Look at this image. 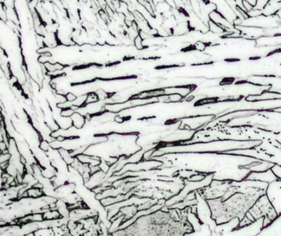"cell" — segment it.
<instances>
[{"mask_svg": "<svg viewBox=\"0 0 281 236\" xmlns=\"http://www.w3.org/2000/svg\"><path fill=\"white\" fill-rule=\"evenodd\" d=\"M247 14H248V17H257L259 16L262 15V11L259 10L257 8H253L252 10L248 11Z\"/></svg>", "mask_w": 281, "mask_h": 236, "instance_id": "8", "label": "cell"}, {"mask_svg": "<svg viewBox=\"0 0 281 236\" xmlns=\"http://www.w3.org/2000/svg\"><path fill=\"white\" fill-rule=\"evenodd\" d=\"M133 46L135 47L138 51H141L146 49L143 44V39L140 35H137L133 39Z\"/></svg>", "mask_w": 281, "mask_h": 236, "instance_id": "5", "label": "cell"}, {"mask_svg": "<svg viewBox=\"0 0 281 236\" xmlns=\"http://www.w3.org/2000/svg\"><path fill=\"white\" fill-rule=\"evenodd\" d=\"M75 112V111L71 108H64V109H61V112H60V115L62 116H64V117H71L73 113Z\"/></svg>", "mask_w": 281, "mask_h": 236, "instance_id": "9", "label": "cell"}, {"mask_svg": "<svg viewBox=\"0 0 281 236\" xmlns=\"http://www.w3.org/2000/svg\"><path fill=\"white\" fill-rule=\"evenodd\" d=\"M71 120H72V126H74L75 128L81 130L85 126V125L87 124V118L85 116H83L82 114H81L80 112H75L71 116Z\"/></svg>", "mask_w": 281, "mask_h": 236, "instance_id": "1", "label": "cell"}, {"mask_svg": "<svg viewBox=\"0 0 281 236\" xmlns=\"http://www.w3.org/2000/svg\"><path fill=\"white\" fill-rule=\"evenodd\" d=\"M39 148L41 150H43V151L48 152L49 149L51 148L50 147V143L48 140H45V139H40V141L39 143Z\"/></svg>", "mask_w": 281, "mask_h": 236, "instance_id": "6", "label": "cell"}, {"mask_svg": "<svg viewBox=\"0 0 281 236\" xmlns=\"http://www.w3.org/2000/svg\"><path fill=\"white\" fill-rule=\"evenodd\" d=\"M269 1H270V0H256L254 8L262 11V9L268 4Z\"/></svg>", "mask_w": 281, "mask_h": 236, "instance_id": "7", "label": "cell"}, {"mask_svg": "<svg viewBox=\"0 0 281 236\" xmlns=\"http://www.w3.org/2000/svg\"><path fill=\"white\" fill-rule=\"evenodd\" d=\"M207 25H208V28H209L210 32L215 34V35H224V34L225 32V29L223 28L222 26H220L219 24L215 23L214 21L209 20Z\"/></svg>", "mask_w": 281, "mask_h": 236, "instance_id": "2", "label": "cell"}, {"mask_svg": "<svg viewBox=\"0 0 281 236\" xmlns=\"http://www.w3.org/2000/svg\"><path fill=\"white\" fill-rule=\"evenodd\" d=\"M193 49L196 50V51L199 52V53H202V52H204L206 50L207 47H208V44L206 43V42L202 41V40H197L193 44Z\"/></svg>", "mask_w": 281, "mask_h": 236, "instance_id": "4", "label": "cell"}, {"mask_svg": "<svg viewBox=\"0 0 281 236\" xmlns=\"http://www.w3.org/2000/svg\"><path fill=\"white\" fill-rule=\"evenodd\" d=\"M65 96H66L67 101H68V102H71V103H72V102H73V101L76 100V98H77V95L75 94L74 93L71 92V91H69V92L67 93L66 94H65Z\"/></svg>", "mask_w": 281, "mask_h": 236, "instance_id": "11", "label": "cell"}, {"mask_svg": "<svg viewBox=\"0 0 281 236\" xmlns=\"http://www.w3.org/2000/svg\"><path fill=\"white\" fill-rule=\"evenodd\" d=\"M27 193H28V198H31L32 199L34 198H40L44 195L43 190L40 189H37L35 187H30L27 189Z\"/></svg>", "mask_w": 281, "mask_h": 236, "instance_id": "3", "label": "cell"}, {"mask_svg": "<svg viewBox=\"0 0 281 236\" xmlns=\"http://www.w3.org/2000/svg\"><path fill=\"white\" fill-rule=\"evenodd\" d=\"M11 157H12V155L9 153H0V163L9 162L11 160Z\"/></svg>", "mask_w": 281, "mask_h": 236, "instance_id": "10", "label": "cell"}]
</instances>
